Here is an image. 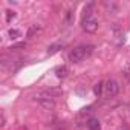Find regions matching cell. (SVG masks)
<instances>
[{
  "mask_svg": "<svg viewBox=\"0 0 130 130\" xmlns=\"http://www.w3.org/2000/svg\"><path fill=\"white\" fill-rule=\"evenodd\" d=\"M93 51V46H77L69 52V61L71 63H81L84 58H87Z\"/></svg>",
  "mask_w": 130,
  "mask_h": 130,
  "instance_id": "6da1fadb",
  "label": "cell"
},
{
  "mask_svg": "<svg viewBox=\"0 0 130 130\" xmlns=\"http://www.w3.org/2000/svg\"><path fill=\"white\" fill-rule=\"evenodd\" d=\"M34 100H35L41 107H44V109H47V110H52V109L55 107V100H54V96L49 95L46 90H44V92H40V93H35V95H34Z\"/></svg>",
  "mask_w": 130,
  "mask_h": 130,
  "instance_id": "7a4b0ae2",
  "label": "cell"
},
{
  "mask_svg": "<svg viewBox=\"0 0 130 130\" xmlns=\"http://www.w3.org/2000/svg\"><path fill=\"white\" fill-rule=\"evenodd\" d=\"M119 83L116 81V80H107L106 83H104V93H106V96H109V98H112V96H116L118 93H119Z\"/></svg>",
  "mask_w": 130,
  "mask_h": 130,
  "instance_id": "3957f363",
  "label": "cell"
},
{
  "mask_svg": "<svg viewBox=\"0 0 130 130\" xmlns=\"http://www.w3.org/2000/svg\"><path fill=\"white\" fill-rule=\"evenodd\" d=\"M83 29L89 34H93L98 31V22L93 17H83Z\"/></svg>",
  "mask_w": 130,
  "mask_h": 130,
  "instance_id": "277c9868",
  "label": "cell"
},
{
  "mask_svg": "<svg viewBox=\"0 0 130 130\" xmlns=\"http://www.w3.org/2000/svg\"><path fill=\"white\" fill-rule=\"evenodd\" d=\"M86 124H87V128L89 130H100L101 128V124H100V121L96 118H89Z\"/></svg>",
  "mask_w": 130,
  "mask_h": 130,
  "instance_id": "5b68a950",
  "label": "cell"
},
{
  "mask_svg": "<svg viewBox=\"0 0 130 130\" xmlns=\"http://www.w3.org/2000/svg\"><path fill=\"white\" fill-rule=\"evenodd\" d=\"M68 74H69V69H68L66 66H58V68L55 69V75H57V78H66Z\"/></svg>",
  "mask_w": 130,
  "mask_h": 130,
  "instance_id": "8992f818",
  "label": "cell"
},
{
  "mask_svg": "<svg viewBox=\"0 0 130 130\" xmlns=\"http://www.w3.org/2000/svg\"><path fill=\"white\" fill-rule=\"evenodd\" d=\"M61 47H63L61 43H54V44H51V46L46 49V54H47V55H54V54H57Z\"/></svg>",
  "mask_w": 130,
  "mask_h": 130,
  "instance_id": "52a82bcc",
  "label": "cell"
},
{
  "mask_svg": "<svg viewBox=\"0 0 130 130\" xmlns=\"http://www.w3.org/2000/svg\"><path fill=\"white\" fill-rule=\"evenodd\" d=\"M38 31H40V25H32V26H29V29H28V32H26V37H28V38H32L34 34H37Z\"/></svg>",
  "mask_w": 130,
  "mask_h": 130,
  "instance_id": "ba28073f",
  "label": "cell"
},
{
  "mask_svg": "<svg viewBox=\"0 0 130 130\" xmlns=\"http://www.w3.org/2000/svg\"><path fill=\"white\" fill-rule=\"evenodd\" d=\"M103 90H104V83H103V81L96 83L95 87H93V93H95L96 96H101V95H103Z\"/></svg>",
  "mask_w": 130,
  "mask_h": 130,
  "instance_id": "9c48e42d",
  "label": "cell"
},
{
  "mask_svg": "<svg viewBox=\"0 0 130 130\" xmlns=\"http://www.w3.org/2000/svg\"><path fill=\"white\" fill-rule=\"evenodd\" d=\"M8 34H9V37H11L12 40H15V38L20 35V31H19V29H9V32H8Z\"/></svg>",
  "mask_w": 130,
  "mask_h": 130,
  "instance_id": "30bf717a",
  "label": "cell"
},
{
  "mask_svg": "<svg viewBox=\"0 0 130 130\" xmlns=\"http://www.w3.org/2000/svg\"><path fill=\"white\" fill-rule=\"evenodd\" d=\"M12 19H15V12H14V11H11V9H9V11H6V22H8V23H11V20H12Z\"/></svg>",
  "mask_w": 130,
  "mask_h": 130,
  "instance_id": "8fae6325",
  "label": "cell"
},
{
  "mask_svg": "<svg viewBox=\"0 0 130 130\" xmlns=\"http://www.w3.org/2000/svg\"><path fill=\"white\" fill-rule=\"evenodd\" d=\"M72 22H74V11H68V14H66V23L71 25Z\"/></svg>",
  "mask_w": 130,
  "mask_h": 130,
  "instance_id": "7c38bea8",
  "label": "cell"
},
{
  "mask_svg": "<svg viewBox=\"0 0 130 130\" xmlns=\"http://www.w3.org/2000/svg\"><path fill=\"white\" fill-rule=\"evenodd\" d=\"M25 46H26V43H17V44H12L11 49H20V47H25Z\"/></svg>",
  "mask_w": 130,
  "mask_h": 130,
  "instance_id": "4fadbf2b",
  "label": "cell"
},
{
  "mask_svg": "<svg viewBox=\"0 0 130 130\" xmlns=\"http://www.w3.org/2000/svg\"><path fill=\"white\" fill-rule=\"evenodd\" d=\"M19 130H28V128H26V127H20Z\"/></svg>",
  "mask_w": 130,
  "mask_h": 130,
  "instance_id": "5bb4252c",
  "label": "cell"
}]
</instances>
